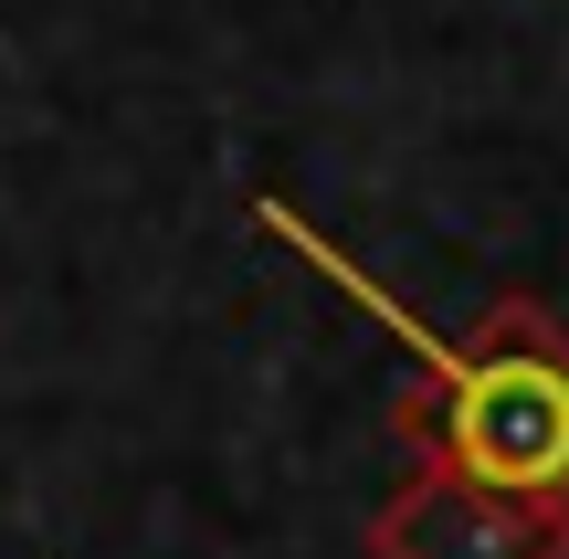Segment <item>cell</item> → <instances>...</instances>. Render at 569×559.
<instances>
[{
    "instance_id": "1",
    "label": "cell",
    "mask_w": 569,
    "mask_h": 559,
    "mask_svg": "<svg viewBox=\"0 0 569 559\" xmlns=\"http://www.w3.org/2000/svg\"><path fill=\"white\" fill-rule=\"evenodd\" d=\"M264 222H274L296 253H317V264L338 274V286L359 296V307L380 317L401 349H422L432 370H443V422H453V455H465L486 486H507V497H549V486H569V370H559V359H538V349H517V359H453L443 338L422 328V317H401V307H390V286L348 274L338 253H327L317 232H296L274 201H264Z\"/></svg>"
}]
</instances>
